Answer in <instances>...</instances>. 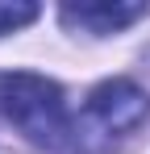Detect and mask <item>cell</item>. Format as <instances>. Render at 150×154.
<instances>
[{"mask_svg": "<svg viewBox=\"0 0 150 154\" xmlns=\"http://www.w3.org/2000/svg\"><path fill=\"white\" fill-rule=\"evenodd\" d=\"M38 17V4H0V33H13V29L29 25Z\"/></svg>", "mask_w": 150, "mask_h": 154, "instance_id": "4", "label": "cell"}, {"mask_svg": "<svg viewBox=\"0 0 150 154\" xmlns=\"http://www.w3.org/2000/svg\"><path fill=\"white\" fill-rule=\"evenodd\" d=\"M150 100L133 79H104L83 104V125L96 137H125L146 121Z\"/></svg>", "mask_w": 150, "mask_h": 154, "instance_id": "2", "label": "cell"}, {"mask_svg": "<svg viewBox=\"0 0 150 154\" xmlns=\"http://www.w3.org/2000/svg\"><path fill=\"white\" fill-rule=\"evenodd\" d=\"M146 13H150L146 4H67L63 21L79 25V29H92V33H117V29L133 25Z\"/></svg>", "mask_w": 150, "mask_h": 154, "instance_id": "3", "label": "cell"}, {"mask_svg": "<svg viewBox=\"0 0 150 154\" xmlns=\"http://www.w3.org/2000/svg\"><path fill=\"white\" fill-rule=\"evenodd\" d=\"M0 112L38 146H58L71 137L63 92H58V83L42 75H29V71L4 75L0 79Z\"/></svg>", "mask_w": 150, "mask_h": 154, "instance_id": "1", "label": "cell"}]
</instances>
